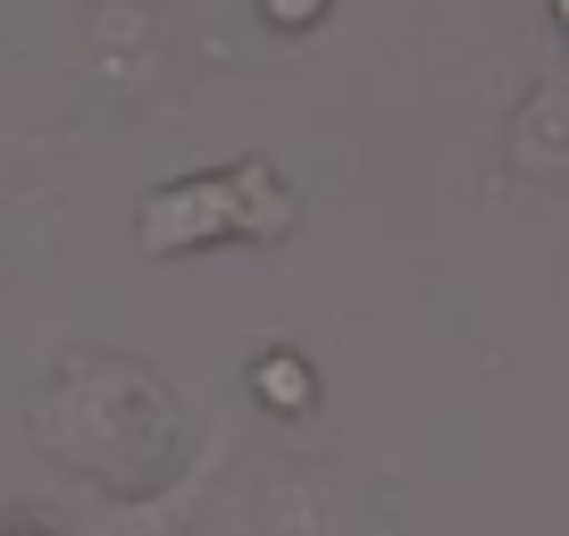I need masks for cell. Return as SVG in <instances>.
<instances>
[{"instance_id": "7a4b0ae2", "label": "cell", "mask_w": 569, "mask_h": 536, "mask_svg": "<svg viewBox=\"0 0 569 536\" xmlns=\"http://www.w3.org/2000/svg\"><path fill=\"white\" fill-rule=\"evenodd\" d=\"M260 377H268V394H284V403H293V394H302V369H293V360H268Z\"/></svg>"}, {"instance_id": "6da1fadb", "label": "cell", "mask_w": 569, "mask_h": 536, "mask_svg": "<svg viewBox=\"0 0 569 536\" xmlns=\"http://www.w3.org/2000/svg\"><path fill=\"white\" fill-rule=\"evenodd\" d=\"M268 9V26H284V34H293V26H319L327 18V0H260Z\"/></svg>"}, {"instance_id": "3957f363", "label": "cell", "mask_w": 569, "mask_h": 536, "mask_svg": "<svg viewBox=\"0 0 569 536\" xmlns=\"http://www.w3.org/2000/svg\"><path fill=\"white\" fill-rule=\"evenodd\" d=\"M552 26H561V34H569V0H552Z\"/></svg>"}]
</instances>
